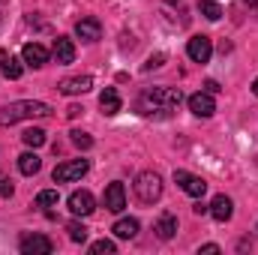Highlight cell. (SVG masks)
Listing matches in <instances>:
<instances>
[{
  "instance_id": "1",
  "label": "cell",
  "mask_w": 258,
  "mask_h": 255,
  "mask_svg": "<svg viewBox=\"0 0 258 255\" xmlns=\"http://www.w3.org/2000/svg\"><path fill=\"white\" fill-rule=\"evenodd\" d=\"M183 93L180 87H150L138 96V111L141 114H168L180 105Z\"/></svg>"
},
{
  "instance_id": "2",
  "label": "cell",
  "mask_w": 258,
  "mask_h": 255,
  "mask_svg": "<svg viewBox=\"0 0 258 255\" xmlns=\"http://www.w3.org/2000/svg\"><path fill=\"white\" fill-rule=\"evenodd\" d=\"M51 114V108L45 105V102H33V99H21V102H9V105H3L0 108V123L6 126H12V123H18V120H30V117H48Z\"/></svg>"
},
{
  "instance_id": "3",
  "label": "cell",
  "mask_w": 258,
  "mask_h": 255,
  "mask_svg": "<svg viewBox=\"0 0 258 255\" xmlns=\"http://www.w3.org/2000/svg\"><path fill=\"white\" fill-rule=\"evenodd\" d=\"M135 195H138L141 204L159 201V195H162V177H159L156 171H141V174L135 177Z\"/></svg>"
},
{
  "instance_id": "4",
  "label": "cell",
  "mask_w": 258,
  "mask_h": 255,
  "mask_svg": "<svg viewBox=\"0 0 258 255\" xmlns=\"http://www.w3.org/2000/svg\"><path fill=\"white\" fill-rule=\"evenodd\" d=\"M90 171V162L87 159H72V162H63L54 168V183H72V180H81L84 174Z\"/></svg>"
},
{
  "instance_id": "5",
  "label": "cell",
  "mask_w": 258,
  "mask_h": 255,
  "mask_svg": "<svg viewBox=\"0 0 258 255\" xmlns=\"http://www.w3.org/2000/svg\"><path fill=\"white\" fill-rule=\"evenodd\" d=\"M174 183L186 192V195H192V198H201V195L207 192V183H204L198 174H189V171H183V168L174 171Z\"/></svg>"
},
{
  "instance_id": "6",
  "label": "cell",
  "mask_w": 258,
  "mask_h": 255,
  "mask_svg": "<svg viewBox=\"0 0 258 255\" xmlns=\"http://www.w3.org/2000/svg\"><path fill=\"white\" fill-rule=\"evenodd\" d=\"M186 54H189L192 63H207L210 54H213V42H210V36H192V39L186 42Z\"/></svg>"
},
{
  "instance_id": "7",
  "label": "cell",
  "mask_w": 258,
  "mask_h": 255,
  "mask_svg": "<svg viewBox=\"0 0 258 255\" xmlns=\"http://www.w3.org/2000/svg\"><path fill=\"white\" fill-rule=\"evenodd\" d=\"M189 111H192L195 117H213V111H216V99H213V93H207V90H198L189 96Z\"/></svg>"
},
{
  "instance_id": "8",
  "label": "cell",
  "mask_w": 258,
  "mask_h": 255,
  "mask_svg": "<svg viewBox=\"0 0 258 255\" xmlns=\"http://www.w3.org/2000/svg\"><path fill=\"white\" fill-rule=\"evenodd\" d=\"M102 204H105V210H111V213H120V210L126 207V189H123V183H120V180H114V183H108V186H105Z\"/></svg>"
},
{
  "instance_id": "9",
  "label": "cell",
  "mask_w": 258,
  "mask_h": 255,
  "mask_svg": "<svg viewBox=\"0 0 258 255\" xmlns=\"http://www.w3.org/2000/svg\"><path fill=\"white\" fill-rule=\"evenodd\" d=\"M69 210H72V216H90L96 210V201L87 189H75L69 195Z\"/></svg>"
},
{
  "instance_id": "10",
  "label": "cell",
  "mask_w": 258,
  "mask_h": 255,
  "mask_svg": "<svg viewBox=\"0 0 258 255\" xmlns=\"http://www.w3.org/2000/svg\"><path fill=\"white\" fill-rule=\"evenodd\" d=\"M51 249H54V243L45 234H27V237H21V252L24 255H48Z\"/></svg>"
},
{
  "instance_id": "11",
  "label": "cell",
  "mask_w": 258,
  "mask_h": 255,
  "mask_svg": "<svg viewBox=\"0 0 258 255\" xmlns=\"http://www.w3.org/2000/svg\"><path fill=\"white\" fill-rule=\"evenodd\" d=\"M93 87V78L90 75H72V78H63L60 84H57V90L63 93V96H78V93H87Z\"/></svg>"
},
{
  "instance_id": "12",
  "label": "cell",
  "mask_w": 258,
  "mask_h": 255,
  "mask_svg": "<svg viewBox=\"0 0 258 255\" xmlns=\"http://www.w3.org/2000/svg\"><path fill=\"white\" fill-rule=\"evenodd\" d=\"M75 36L81 39V42H96L99 36H102V24H99V18H81L78 24H75Z\"/></svg>"
},
{
  "instance_id": "13",
  "label": "cell",
  "mask_w": 258,
  "mask_h": 255,
  "mask_svg": "<svg viewBox=\"0 0 258 255\" xmlns=\"http://www.w3.org/2000/svg\"><path fill=\"white\" fill-rule=\"evenodd\" d=\"M21 57H24V63H27V66L39 69V66L48 63V48H45V45H39V42H27V45L21 48Z\"/></svg>"
},
{
  "instance_id": "14",
  "label": "cell",
  "mask_w": 258,
  "mask_h": 255,
  "mask_svg": "<svg viewBox=\"0 0 258 255\" xmlns=\"http://www.w3.org/2000/svg\"><path fill=\"white\" fill-rule=\"evenodd\" d=\"M231 213H234V201H231L228 195H216V198L210 201V216H213L216 222H228Z\"/></svg>"
},
{
  "instance_id": "15",
  "label": "cell",
  "mask_w": 258,
  "mask_h": 255,
  "mask_svg": "<svg viewBox=\"0 0 258 255\" xmlns=\"http://www.w3.org/2000/svg\"><path fill=\"white\" fill-rule=\"evenodd\" d=\"M51 54H54V60H57V63H72V60H75V45H72V39L57 36V39H54Z\"/></svg>"
},
{
  "instance_id": "16",
  "label": "cell",
  "mask_w": 258,
  "mask_h": 255,
  "mask_svg": "<svg viewBox=\"0 0 258 255\" xmlns=\"http://www.w3.org/2000/svg\"><path fill=\"white\" fill-rule=\"evenodd\" d=\"M99 108H102V114H117L120 111V93L114 90V87H105L102 93H99Z\"/></svg>"
},
{
  "instance_id": "17",
  "label": "cell",
  "mask_w": 258,
  "mask_h": 255,
  "mask_svg": "<svg viewBox=\"0 0 258 255\" xmlns=\"http://www.w3.org/2000/svg\"><path fill=\"white\" fill-rule=\"evenodd\" d=\"M0 72H3L6 78H12V81H15V78H21V75H24V66H21V60H15L9 51H3V48H0Z\"/></svg>"
},
{
  "instance_id": "18",
  "label": "cell",
  "mask_w": 258,
  "mask_h": 255,
  "mask_svg": "<svg viewBox=\"0 0 258 255\" xmlns=\"http://www.w3.org/2000/svg\"><path fill=\"white\" fill-rule=\"evenodd\" d=\"M156 234H159L162 240H171V237L177 234V216H171V213H162V216L156 219Z\"/></svg>"
},
{
  "instance_id": "19",
  "label": "cell",
  "mask_w": 258,
  "mask_h": 255,
  "mask_svg": "<svg viewBox=\"0 0 258 255\" xmlns=\"http://www.w3.org/2000/svg\"><path fill=\"white\" fill-rule=\"evenodd\" d=\"M111 231H114L120 240H132V237L138 234V219H132V216H129V219H117Z\"/></svg>"
},
{
  "instance_id": "20",
  "label": "cell",
  "mask_w": 258,
  "mask_h": 255,
  "mask_svg": "<svg viewBox=\"0 0 258 255\" xmlns=\"http://www.w3.org/2000/svg\"><path fill=\"white\" fill-rule=\"evenodd\" d=\"M39 168H42V159H39L36 153H21V156H18V171H21V174L30 177V174H36Z\"/></svg>"
},
{
  "instance_id": "21",
  "label": "cell",
  "mask_w": 258,
  "mask_h": 255,
  "mask_svg": "<svg viewBox=\"0 0 258 255\" xmlns=\"http://www.w3.org/2000/svg\"><path fill=\"white\" fill-rule=\"evenodd\" d=\"M198 9H201V15H204L207 21H219V18H222V6H219L216 0H198Z\"/></svg>"
},
{
  "instance_id": "22",
  "label": "cell",
  "mask_w": 258,
  "mask_h": 255,
  "mask_svg": "<svg viewBox=\"0 0 258 255\" xmlns=\"http://www.w3.org/2000/svg\"><path fill=\"white\" fill-rule=\"evenodd\" d=\"M21 141H24V144H27V147H33V150H36V147H42V144H45V132H42V129H24V132H21Z\"/></svg>"
},
{
  "instance_id": "23",
  "label": "cell",
  "mask_w": 258,
  "mask_h": 255,
  "mask_svg": "<svg viewBox=\"0 0 258 255\" xmlns=\"http://www.w3.org/2000/svg\"><path fill=\"white\" fill-rule=\"evenodd\" d=\"M66 231H69V240H72V243H84V240H87V228H84V222H78V219L66 222Z\"/></svg>"
},
{
  "instance_id": "24",
  "label": "cell",
  "mask_w": 258,
  "mask_h": 255,
  "mask_svg": "<svg viewBox=\"0 0 258 255\" xmlns=\"http://www.w3.org/2000/svg\"><path fill=\"white\" fill-rule=\"evenodd\" d=\"M57 189H42L39 195H36V207H54L57 204Z\"/></svg>"
},
{
  "instance_id": "25",
  "label": "cell",
  "mask_w": 258,
  "mask_h": 255,
  "mask_svg": "<svg viewBox=\"0 0 258 255\" xmlns=\"http://www.w3.org/2000/svg\"><path fill=\"white\" fill-rule=\"evenodd\" d=\"M72 144H75V147H81V150H90V147H93V138H90L87 132L75 129V132H72Z\"/></svg>"
},
{
  "instance_id": "26",
  "label": "cell",
  "mask_w": 258,
  "mask_h": 255,
  "mask_svg": "<svg viewBox=\"0 0 258 255\" xmlns=\"http://www.w3.org/2000/svg\"><path fill=\"white\" fill-rule=\"evenodd\" d=\"M90 252L93 255H114V243H111V240H96V243L90 246Z\"/></svg>"
},
{
  "instance_id": "27",
  "label": "cell",
  "mask_w": 258,
  "mask_h": 255,
  "mask_svg": "<svg viewBox=\"0 0 258 255\" xmlns=\"http://www.w3.org/2000/svg\"><path fill=\"white\" fill-rule=\"evenodd\" d=\"M9 195H12V180L0 177V198H9Z\"/></svg>"
},
{
  "instance_id": "28",
  "label": "cell",
  "mask_w": 258,
  "mask_h": 255,
  "mask_svg": "<svg viewBox=\"0 0 258 255\" xmlns=\"http://www.w3.org/2000/svg\"><path fill=\"white\" fill-rule=\"evenodd\" d=\"M162 60H165L162 54H156V57H150V60H147V69H153V66H162Z\"/></svg>"
},
{
  "instance_id": "29",
  "label": "cell",
  "mask_w": 258,
  "mask_h": 255,
  "mask_svg": "<svg viewBox=\"0 0 258 255\" xmlns=\"http://www.w3.org/2000/svg\"><path fill=\"white\" fill-rule=\"evenodd\" d=\"M204 87H207V93H219V90H222V87H219V84H216V81H207V84H204Z\"/></svg>"
},
{
  "instance_id": "30",
  "label": "cell",
  "mask_w": 258,
  "mask_h": 255,
  "mask_svg": "<svg viewBox=\"0 0 258 255\" xmlns=\"http://www.w3.org/2000/svg\"><path fill=\"white\" fill-rule=\"evenodd\" d=\"M201 252H219V246H216V243H204Z\"/></svg>"
},
{
  "instance_id": "31",
  "label": "cell",
  "mask_w": 258,
  "mask_h": 255,
  "mask_svg": "<svg viewBox=\"0 0 258 255\" xmlns=\"http://www.w3.org/2000/svg\"><path fill=\"white\" fill-rule=\"evenodd\" d=\"M252 93H255V96H258V78H255V81H252Z\"/></svg>"
}]
</instances>
